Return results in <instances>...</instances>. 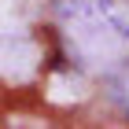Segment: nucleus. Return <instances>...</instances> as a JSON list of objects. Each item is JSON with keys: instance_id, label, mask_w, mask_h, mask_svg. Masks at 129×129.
Segmentation results:
<instances>
[{"instance_id": "nucleus-1", "label": "nucleus", "mask_w": 129, "mask_h": 129, "mask_svg": "<svg viewBox=\"0 0 129 129\" xmlns=\"http://www.w3.org/2000/svg\"><path fill=\"white\" fill-rule=\"evenodd\" d=\"M70 55L85 67H111L129 55V0H55Z\"/></svg>"}]
</instances>
